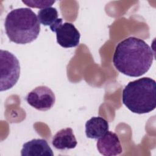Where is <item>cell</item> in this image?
Here are the masks:
<instances>
[{"instance_id":"3957f363","label":"cell","mask_w":156,"mask_h":156,"mask_svg":"<svg viewBox=\"0 0 156 156\" xmlns=\"http://www.w3.org/2000/svg\"><path fill=\"white\" fill-rule=\"evenodd\" d=\"M156 82L150 77L130 82L122 90V101L132 112L147 113L156 107Z\"/></svg>"},{"instance_id":"5b68a950","label":"cell","mask_w":156,"mask_h":156,"mask_svg":"<svg viewBox=\"0 0 156 156\" xmlns=\"http://www.w3.org/2000/svg\"><path fill=\"white\" fill-rule=\"evenodd\" d=\"M63 20L58 18L50 29L55 32L57 43L63 48L76 47L79 44L80 34L74 25L69 22L62 23Z\"/></svg>"},{"instance_id":"52a82bcc","label":"cell","mask_w":156,"mask_h":156,"mask_svg":"<svg viewBox=\"0 0 156 156\" xmlns=\"http://www.w3.org/2000/svg\"><path fill=\"white\" fill-rule=\"evenodd\" d=\"M96 146L99 153L105 156H115L119 155L122 152L118 135L108 130L99 138Z\"/></svg>"},{"instance_id":"ba28073f","label":"cell","mask_w":156,"mask_h":156,"mask_svg":"<svg viewBox=\"0 0 156 156\" xmlns=\"http://www.w3.org/2000/svg\"><path fill=\"white\" fill-rule=\"evenodd\" d=\"M22 156H53L54 152L44 139H33L25 143L21 151Z\"/></svg>"},{"instance_id":"8fae6325","label":"cell","mask_w":156,"mask_h":156,"mask_svg":"<svg viewBox=\"0 0 156 156\" xmlns=\"http://www.w3.org/2000/svg\"><path fill=\"white\" fill-rule=\"evenodd\" d=\"M38 20L44 26H52L58 19V12L55 7H46L38 12Z\"/></svg>"},{"instance_id":"7a4b0ae2","label":"cell","mask_w":156,"mask_h":156,"mask_svg":"<svg viewBox=\"0 0 156 156\" xmlns=\"http://www.w3.org/2000/svg\"><path fill=\"white\" fill-rule=\"evenodd\" d=\"M4 27L10 41L21 44L32 42L40 32V24L36 14L24 7L11 10L6 16Z\"/></svg>"},{"instance_id":"8992f818","label":"cell","mask_w":156,"mask_h":156,"mask_svg":"<svg viewBox=\"0 0 156 156\" xmlns=\"http://www.w3.org/2000/svg\"><path fill=\"white\" fill-rule=\"evenodd\" d=\"M27 102L32 107L40 111L51 109L55 102L54 92L49 87L41 85L37 87L26 96Z\"/></svg>"},{"instance_id":"9c48e42d","label":"cell","mask_w":156,"mask_h":156,"mask_svg":"<svg viewBox=\"0 0 156 156\" xmlns=\"http://www.w3.org/2000/svg\"><path fill=\"white\" fill-rule=\"evenodd\" d=\"M77 144L73 129L69 127L58 131L52 140V146L57 149H71L76 147Z\"/></svg>"},{"instance_id":"277c9868","label":"cell","mask_w":156,"mask_h":156,"mask_svg":"<svg viewBox=\"0 0 156 156\" xmlns=\"http://www.w3.org/2000/svg\"><path fill=\"white\" fill-rule=\"evenodd\" d=\"M0 90L12 88L18 82L20 76V65L18 58L12 52L0 51Z\"/></svg>"},{"instance_id":"7c38bea8","label":"cell","mask_w":156,"mask_h":156,"mask_svg":"<svg viewBox=\"0 0 156 156\" xmlns=\"http://www.w3.org/2000/svg\"><path fill=\"white\" fill-rule=\"evenodd\" d=\"M22 2L26 5L33 8H40L41 9L52 6L55 1H22Z\"/></svg>"},{"instance_id":"30bf717a","label":"cell","mask_w":156,"mask_h":156,"mask_svg":"<svg viewBox=\"0 0 156 156\" xmlns=\"http://www.w3.org/2000/svg\"><path fill=\"white\" fill-rule=\"evenodd\" d=\"M109 129L108 121L98 116L92 117L85 123V133L87 138L98 139L103 136Z\"/></svg>"},{"instance_id":"6da1fadb","label":"cell","mask_w":156,"mask_h":156,"mask_svg":"<svg viewBox=\"0 0 156 156\" xmlns=\"http://www.w3.org/2000/svg\"><path fill=\"white\" fill-rule=\"evenodd\" d=\"M154 60L151 47L142 39L130 37L120 41L113 55L116 69L130 77H140L148 71Z\"/></svg>"}]
</instances>
